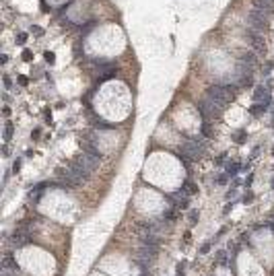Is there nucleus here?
Returning <instances> with one entry per match:
<instances>
[{
	"label": "nucleus",
	"instance_id": "f257e3e1",
	"mask_svg": "<svg viewBox=\"0 0 274 276\" xmlns=\"http://www.w3.org/2000/svg\"><path fill=\"white\" fill-rule=\"evenodd\" d=\"M56 177H58L56 184L60 185V188H76V185H80L87 177H89V173H85L76 163L72 161V163H68L66 167L58 169Z\"/></svg>",
	"mask_w": 274,
	"mask_h": 276
},
{
	"label": "nucleus",
	"instance_id": "f03ea898",
	"mask_svg": "<svg viewBox=\"0 0 274 276\" xmlns=\"http://www.w3.org/2000/svg\"><path fill=\"white\" fill-rule=\"evenodd\" d=\"M206 152V140L204 136H194V138H188L183 140L182 144V155H185L188 159H200L202 155Z\"/></svg>",
	"mask_w": 274,
	"mask_h": 276
},
{
	"label": "nucleus",
	"instance_id": "7ed1b4c3",
	"mask_svg": "<svg viewBox=\"0 0 274 276\" xmlns=\"http://www.w3.org/2000/svg\"><path fill=\"white\" fill-rule=\"evenodd\" d=\"M157 252H159V245H150V243H140L138 247V253L134 255L136 264H140L142 270H149V266L155 262L157 258Z\"/></svg>",
	"mask_w": 274,
	"mask_h": 276
},
{
	"label": "nucleus",
	"instance_id": "20e7f679",
	"mask_svg": "<svg viewBox=\"0 0 274 276\" xmlns=\"http://www.w3.org/2000/svg\"><path fill=\"white\" fill-rule=\"evenodd\" d=\"M99 161H101V159H99V155H91V152H85V150H82L79 157H76V161H74V163H76V165H79L85 173H91V171H95V169H97Z\"/></svg>",
	"mask_w": 274,
	"mask_h": 276
},
{
	"label": "nucleus",
	"instance_id": "39448f33",
	"mask_svg": "<svg viewBox=\"0 0 274 276\" xmlns=\"http://www.w3.org/2000/svg\"><path fill=\"white\" fill-rule=\"evenodd\" d=\"M2 276H21V270H19V266L12 260L11 253H6L2 258Z\"/></svg>",
	"mask_w": 274,
	"mask_h": 276
},
{
	"label": "nucleus",
	"instance_id": "423d86ee",
	"mask_svg": "<svg viewBox=\"0 0 274 276\" xmlns=\"http://www.w3.org/2000/svg\"><path fill=\"white\" fill-rule=\"evenodd\" d=\"M27 243H29V231L23 229V227H19V229L12 233L11 245L12 247H23V245H27Z\"/></svg>",
	"mask_w": 274,
	"mask_h": 276
},
{
	"label": "nucleus",
	"instance_id": "0eeeda50",
	"mask_svg": "<svg viewBox=\"0 0 274 276\" xmlns=\"http://www.w3.org/2000/svg\"><path fill=\"white\" fill-rule=\"evenodd\" d=\"M169 200L173 202L171 206L177 208V210H185V208H188V194H183L182 190L175 192V194H171V196H169Z\"/></svg>",
	"mask_w": 274,
	"mask_h": 276
},
{
	"label": "nucleus",
	"instance_id": "6e6552de",
	"mask_svg": "<svg viewBox=\"0 0 274 276\" xmlns=\"http://www.w3.org/2000/svg\"><path fill=\"white\" fill-rule=\"evenodd\" d=\"M270 107H272L270 103H253V105L250 107V114H251V115H262L264 111H268Z\"/></svg>",
	"mask_w": 274,
	"mask_h": 276
},
{
	"label": "nucleus",
	"instance_id": "1a4fd4ad",
	"mask_svg": "<svg viewBox=\"0 0 274 276\" xmlns=\"http://www.w3.org/2000/svg\"><path fill=\"white\" fill-rule=\"evenodd\" d=\"M182 192H183V194H188V196H192V194L198 192V185H196L194 181H190V179H185L183 185H182Z\"/></svg>",
	"mask_w": 274,
	"mask_h": 276
},
{
	"label": "nucleus",
	"instance_id": "9d476101",
	"mask_svg": "<svg viewBox=\"0 0 274 276\" xmlns=\"http://www.w3.org/2000/svg\"><path fill=\"white\" fill-rule=\"evenodd\" d=\"M239 169H241V165L239 163H227V167H225V173H227L229 177H233V175H237V173H239Z\"/></svg>",
	"mask_w": 274,
	"mask_h": 276
},
{
	"label": "nucleus",
	"instance_id": "9b49d317",
	"mask_svg": "<svg viewBox=\"0 0 274 276\" xmlns=\"http://www.w3.org/2000/svg\"><path fill=\"white\" fill-rule=\"evenodd\" d=\"M11 134H12V124L6 122V126H4V140H6V142L11 140Z\"/></svg>",
	"mask_w": 274,
	"mask_h": 276
},
{
	"label": "nucleus",
	"instance_id": "f8f14e48",
	"mask_svg": "<svg viewBox=\"0 0 274 276\" xmlns=\"http://www.w3.org/2000/svg\"><path fill=\"white\" fill-rule=\"evenodd\" d=\"M95 126L97 128H105V130H111L114 124H107V122H103V120H95Z\"/></svg>",
	"mask_w": 274,
	"mask_h": 276
},
{
	"label": "nucleus",
	"instance_id": "ddd939ff",
	"mask_svg": "<svg viewBox=\"0 0 274 276\" xmlns=\"http://www.w3.org/2000/svg\"><path fill=\"white\" fill-rule=\"evenodd\" d=\"M235 140H237V142H243V140H245V132H243V130H241V132H237V134H235Z\"/></svg>",
	"mask_w": 274,
	"mask_h": 276
},
{
	"label": "nucleus",
	"instance_id": "4468645a",
	"mask_svg": "<svg viewBox=\"0 0 274 276\" xmlns=\"http://www.w3.org/2000/svg\"><path fill=\"white\" fill-rule=\"evenodd\" d=\"M210 245H212V241H206L202 247H200V253H208V249H210Z\"/></svg>",
	"mask_w": 274,
	"mask_h": 276
},
{
	"label": "nucleus",
	"instance_id": "2eb2a0df",
	"mask_svg": "<svg viewBox=\"0 0 274 276\" xmlns=\"http://www.w3.org/2000/svg\"><path fill=\"white\" fill-rule=\"evenodd\" d=\"M25 41H27V35H25V33H19V37H17V43H21V46H23Z\"/></svg>",
	"mask_w": 274,
	"mask_h": 276
},
{
	"label": "nucleus",
	"instance_id": "dca6fc26",
	"mask_svg": "<svg viewBox=\"0 0 274 276\" xmlns=\"http://www.w3.org/2000/svg\"><path fill=\"white\" fill-rule=\"evenodd\" d=\"M190 220H192V225L198 220V210H192V212H190Z\"/></svg>",
	"mask_w": 274,
	"mask_h": 276
},
{
	"label": "nucleus",
	"instance_id": "f3484780",
	"mask_svg": "<svg viewBox=\"0 0 274 276\" xmlns=\"http://www.w3.org/2000/svg\"><path fill=\"white\" fill-rule=\"evenodd\" d=\"M46 60L52 64V62H54V54H52V52H47V54H46Z\"/></svg>",
	"mask_w": 274,
	"mask_h": 276
},
{
	"label": "nucleus",
	"instance_id": "a211bd4d",
	"mask_svg": "<svg viewBox=\"0 0 274 276\" xmlns=\"http://www.w3.org/2000/svg\"><path fill=\"white\" fill-rule=\"evenodd\" d=\"M4 87H6V89H11V79H8L6 74H4Z\"/></svg>",
	"mask_w": 274,
	"mask_h": 276
},
{
	"label": "nucleus",
	"instance_id": "6ab92c4d",
	"mask_svg": "<svg viewBox=\"0 0 274 276\" xmlns=\"http://www.w3.org/2000/svg\"><path fill=\"white\" fill-rule=\"evenodd\" d=\"M27 82H29V81H27V79H25V76H19V85H23V87H25V85H27Z\"/></svg>",
	"mask_w": 274,
	"mask_h": 276
},
{
	"label": "nucleus",
	"instance_id": "aec40b11",
	"mask_svg": "<svg viewBox=\"0 0 274 276\" xmlns=\"http://www.w3.org/2000/svg\"><path fill=\"white\" fill-rule=\"evenodd\" d=\"M23 58H25V60H31V52H27V50H25V52H23Z\"/></svg>",
	"mask_w": 274,
	"mask_h": 276
},
{
	"label": "nucleus",
	"instance_id": "412c9836",
	"mask_svg": "<svg viewBox=\"0 0 274 276\" xmlns=\"http://www.w3.org/2000/svg\"><path fill=\"white\" fill-rule=\"evenodd\" d=\"M272 185H274V179H272Z\"/></svg>",
	"mask_w": 274,
	"mask_h": 276
}]
</instances>
